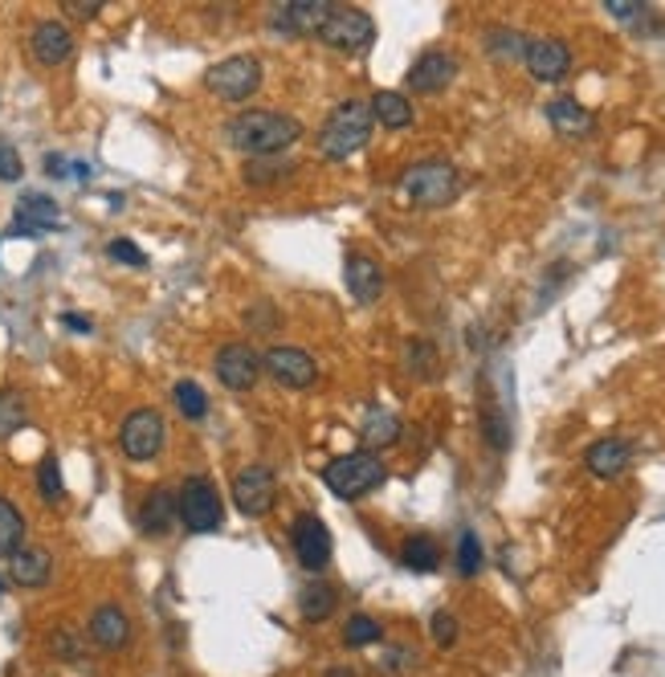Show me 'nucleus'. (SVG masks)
I'll list each match as a JSON object with an SVG mask.
<instances>
[{
  "instance_id": "nucleus-1",
  "label": "nucleus",
  "mask_w": 665,
  "mask_h": 677,
  "mask_svg": "<svg viewBox=\"0 0 665 677\" xmlns=\"http://www.w3.org/2000/svg\"><path fill=\"white\" fill-rule=\"evenodd\" d=\"M225 135L250 160H265V155H278V151L294 148L302 139V123L294 114H282V111H241L229 119Z\"/></svg>"
},
{
  "instance_id": "nucleus-2",
  "label": "nucleus",
  "mask_w": 665,
  "mask_h": 677,
  "mask_svg": "<svg viewBox=\"0 0 665 677\" xmlns=\"http://www.w3.org/2000/svg\"><path fill=\"white\" fill-rule=\"evenodd\" d=\"M367 139H372V107L360 99H347L326 114L323 131H319V155L331 163H343L352 160L355 151H364Z\"/></svg>"
},
{
  "instance_id": "nucleus-3",
  "label": "nucleus",
  "mask_w": 665,
  "mask_h": 677,
  "mask_svg": "<svg viewBox=\"0 0 665 677\" xmlns=\"http://www.w3.org/2000/svg\"><path fill=\"white\" fill-rule=\"evenodd\" d=\"M323 482L326 489L343 502H355L372 494V489L384 482V462H380V453L372 449H355V453H343L335 462L323 469Z\"/></svg>"
},
{
  "instance_id": "nucleus-4",
  "label": "nucleus",
  "mask_w": 665,
  "mask_h": 677,
  "mask_svg": "<svg viewBox=\"0 0 665 677\" xmlns=\"http://www.w3.org/2000/svg\"><path fill=\"white\" fill-rule=\"evenodd\" d=\"M401 192L416 204V209H445V204L462 192V176H457L453 163L425 160V163H413V168L404 172Z\"/></svg>"
},
{
  "instance_id": "nucleus-5",
  "label": "nucleus",
  "mask_w": 665,
  "mask_h": 677,
  "mask_svg": "<svg viewBox=\"0 0 665 677\" xmlns=\"http://www.w3.org/2000/svg\"><path fill=\"white\" fill-rule=\"evenodd\" d=\"M177 511L180 523L192 531V535H213L225 523V506H221V494L209 477L192 474L184 477V486L177 489Z\"/></svg>"
},
{
  "instance_id": "nucleus-6",
  "label": "nucleus",
  "mask_w": 665,
  "mask_h": 677,
  "mask_svg": "<svg viewBox=\"0 0 665 677\" xmlns=\"http://www.w3.org/2000/svg\"><path fill=\"white\" fill-rule=\"evenodd\" d=\"M319 41L340 53H367L372 50V41H376V21H372L364 9L331 4V13H326L323 29H319Z\"/></svg>"
},
{
  "instance_id": "nucleus-7",
  "label": "nucleus",
  "mask_w": 665,
  "mask_h": 677,
  "mask_svg": "<svg viewBox=\"0 0 665 677\" xmlns=\"http://www.w3.org/2000/svg\"><path fill=\"white\" fill-rule=\"evenodd\" d=\"M204 87L213 90L216 99L225 102H245L250 94L262 90V62L253 53H233L225 62H216L209 74H204Z\"/></svg>"
},
{
  "instance_id": "nucleus-8",
  "label": "nucleus",
  "mask_w": 665,
  "mask_h": 677,
  "mask_svg": "<svg viewBox=\"0 0 665 677\" xmlns=\"http://www.w3.org/2000/svg\"><path fill=\"white\" fill-rule=\"evenodd\" d=\"M233 502L245 518H265L278 502V477L270 465H245L233 474Z\"/></svg>"
},
{
  "instance_id": "nucleus-9",
  "label": "nucleus",
  "mask_w": 665,
  "mask_h": 677,
  "mask_svg": "<svg viewBox=\"0 0 665 677\" xmlns=\"http://www.w3.org/2000/svg\"><path fill=\"white\" fill-rule=\"evenodd\" d=\"M163 441H168V425H163V416L155 408L127 413L123 428H119V445H123V453L131 462H151L163 449Z\"/></svg>"
},
{
  "instance_id": "nucleus-10",
  "label": "nucleus",
  "mask_w": 665,
  "mask_h": 677,
  "mask_svg": "<svg viewBox=\"0 0 665 677\" xmlns=\"http://www.w3.org/2000/svg\"><path fill=\"white\" fill-rule=\"evenodd\" d=\"M290 543H294V555H299V564L306 567V572H323L326 564H331V531H326V523L319 515H311V511H302L294 523H290Z\"/></svg>"
},
{
  "instance_id": "nucleus-11",
  "label": "nucleus",
  "mask_w": 665,
  "mask_h": 677,
  "mask_svg": "<svg viewBox=\"0 0 665 677\" xmlns=\"http://www.w3.org/2000/svg\"><path fill=\"white\" fill-rule=\"evenodd\" d=\"M262 372L274 380V384L294 388V392L311 388L314 380H319V364H314L302 347H270V352L262 355Z\"/></svg>"
},
{
  "instance_id": "nucleus-12",
  "label": "nucleus",
  "mask_w": 665,
  "mask_h": 677,
  "mask_svg": "<svg viewBox=\"0 0 665 677\" xmlns=\"http://www.w3.org/2000/svg\"><path fill=\"white\" fill-rule=\"evenodd\" d=\"M216 380L233 392H250L262 380V355L250 343H225L216 352Z\"/></svg>"
},
{
  "instance_id": "nucleus-13",
  "label": "nucleus",
  "mask_w": 665,
  "mask_h": 677,
  "mask_svg": "<svg viewBox=\"0 0 665 677\" xmlns=\"http://www.w3.org/2000/svg\"><path fill=\"white\" fill-rule=\"evenodd\" d=\"M270 9H274L270 13L274 29L290 33V38H311V33L323 29L326 13H331V0H286V4H270Z\"/></svg>"
},
{
  "instance_id": "nucleus-14",
  "label": "nucleus",
  "mask_w": 665,
  "mask_h": 677,
  "mask_svg": "<svg viewBox=\"0 0 665 677\" xmlns=\"http://www.w3.org/2000/svg\"><path fill=\"white\" fill-rule=\"evenodd\" d=\"M523 58H527V70L535 82H560L572 70V50L560 38H531Z\"/></svg>"
},
{
  "instance_id": "nucleus-15",
  "label": "nucleus",
  "mask_w": 665,
  "mask_h": 677,
  "mask_svg": "<svg viewBox=\"0 0 665 677\" xmlns=\"http://www.w3.org/2000/svg\"><path fill=\"white\" fill-rule=\"evenodd\" d=\"M453 78H457V58L445 50H425L413 62V70H409V87L416 94H441Z\"/></svg>"
},
{
  "instance_id": "nucleus-16",
  "label": "nucleus",
  "mask_w": 665,
  "mask_h": 677,
  "mask_svg": "<svg viewBox=\"0 0 665 677\" xmlns=\"http://www.w3.org/2000/svg\"><path fill=\"white\" fill-rule=\"evenodd\" d=\"M87 633L99 649L119 653V649H127V640H131V616H127L119 604H99V608L90 613Z\"/></svg>"
},
{
  "instance_id": "nucleus-17",
  "label": "nucleus",
  "mask_w": 665,
  "mask_h": 677,
  "mask_svg": "<svg viewBox=\"0 0 665 677\" xmlns=\"http://www.w3.org/2000/svg\"><path fill=\"white\" fill-rule=\"evenodd\" d=\"M62 225V209L41 196V192H29L17 201V221H13V233L17 238H41L46 229H58Z\"/></svg>"
},
{
  "instance_id": "nucleus-18",
  "label": "nucleus",
  "mask_w": 665,
  "mask_h": 677,
  "mask_svg": "<svg viewBox=\"0 0 665 677\" xmlns=\"http://www.w3.org/2000/svg\"><path fill=\"white\" fill-rule=\"evenodd\" d=\"M343 282H347V290H352V299L360 302V306H372V302H380V294H384V270H380V262L364 257V253H347V262H343Z\"/></svg>"
},
{
  "instance_id": "nucleus-19",
  "label": "nucleus",
  "mask_w": 665,
  "mask_h": 677,
  "mask_svg": "<svg viewBox=\"0 0 665 677\" xmlns=\"http://www.w3.org/2000/svg\"><path fill=\"white\" fill-rule=\"evenodd\" d=\"M180 518V511H177V494L168 486H155L143 498V506H139V531L143 535H151V539H163L168 531H172V523Z\"/></svg>"
},
{
  "instance_id": "nucleus-20",
  "label": "nucleus",
  "mask_w": 665,
  "mask_h": 677,
  "mask_svg": "<svg viewBox=\"0 0 665 677\" xmlns=\"http://www.w3.org/2000/svg\"><path fill=\"white\" fill-rule=\"evenodd\" d=\"M33 58H38L41 65H62L70 53H74V33L62 26V21H41L38 29H33Z\"/></svg>"
},
{
  "instance_id": "nucleus-21",
  "label": "nucleus",
  "mask_w": 665,
  "mask_h": 677,
  "mask_svg": "<svg viewBox=\"0 0 665 677\" xmlns=\"http://www.w3.org/2000/svg\"><path fill=\"white\" fill-rule=\"evenodd\" d=\"M628 462H633V445L621 437H604L596 445H588V453H584V465L596 477H621L628 469Z\"/></svg>"
},
{
  "instance_id": "nucleus-22",
  "label": "nucleus",
  "mask_w": 665,
  "mask_h": 677,
  "mask_svg": "<svg viewBox=\"0 0 665 677\" xmlns=\"http://www.w3.org/2000/svg\"><path fill=\"white\" fill-rule=\"evenodd\" d=\"M53 572V559L50 552H41V547H21V552L9 559V576H13V584H21V588H41L46 579H50Z\"/></svg>"
},
{
  "instance_id": "nucleus-23",
  "label": "nucleus",
  "mask_w": 665,
  "mask_h": 677,
  "mask_svg": "<svg viewBox=\"0 0 665 677\" xmlns=\"http://www.w3.org/2000/svg\"><path fill=\"white\" fill-rule=\"evenodd\" d=\"M547 123H552L560 135L580 139L596 127V119H592L588 107H580L576 99H555V102H547Z\"/></svg>"
},
{
  "instance_id": "nucleus-24",
  "label": "nucleus",
  "mask_w": 665,
  "mask_h": 677,
  "mask_svg": "<svg viewBox=\"0 0 665 677\" xmlns=\"http://www.w3.org/2000/svg\"><path fill=\"white\" fill-rule=\"evenodd\" d=\"M401 433H404L401 416L389 413V408H367L364 425H360V437H364V445L372 453H376V449H392V445L401 441Z\"/></svg>"
},
{
  "instance_id": "nucleus-25",
  "label": "nucleus",
  "mask_w": 665,
  "mask_h": 677,
  "mask_svg": "<svg viewBox=\"0 0 665 677\" xmlns=\"http://www.w3.org/2000/svg\"><path fill=\"white\" fill-rule=\"evenodd\" d=\"M367 107H372V123L389 127V131H404V127L413 123V107H409L401 90H376Z\"/></svg>"
},
{
  "instance_id": "nucleus-26",
  "label": "nucleus",
  "mask_w": 665,
  "mask_h": 677,
  "mask_svg": "<svg viewBox=\"0 0 665 677\" xmlns=\"http://www.w3.org/2000/svg\"><path fill=\"white\" fill-rule=\"evenodd\" d=\"M335 604H340V596H335V588L323 584V579H314V584H306V588L299 592V613H302V620H311V625H323L326 616L335 613Z\"/></svg>"
},
{
  "instance_id": "nucleus-27",
  "label": "nucleus",
  "mask_w": 665,
  "mask_h": 677,
  "mask_svg": "<svg viewBox=\"0 0 665 677\" xmlns=\"http://www.w3.org/2000/svg\"><path fill=\"white\" fill-rule=\"evenodd\" d=\"M26 547V515L9 498H0V559H13Z\"/></svg>"
},
{
  "instance_id": "nucleus-28",
  "label": "nucleus",
  "mask_w": 665,
  "mask_h": 677,
  "mask_svg": "<svg viewBox=\"0 0 665 677\" xmlns=\"http://www.w3.org/2000/svg\"><path fill=\"white\" fill-rule=\"evenodd\" d=\"M29 425V401L21 388H0V441L17 437Z\"/></svg>"
},
{
  "instance_id": "nucleus-29",
  "label": "nucleus",
  "mask_w": 665,
  "mask_h": 677,
  "mask_svg": "<svg viewBox=\"0 0 665 677\" xmlns=\"http://www.w3.org/2000/svg\"><path fill=\"white\" fill-rule=\"evenodd\" d=\"M401 564L416 576H429V572H437L441 564V547L429 535H413V539H404L401 547Z\"/></svg>"
},
{
  "instance_id": "nucleus-30",
  "label": "nucleus",
  "mask_w": 665,
  "mask_h": 677,
  "mask_svg": "<svg viewBox=\"0 0 665 677\" xmlns=\"http://www.w3.org/2000/svg\"><path fill=\"white\" fill-rule=\"evenodd\" d=\"M172 401H177V408L189 421H204L209 416V396H204L201 384H192V380H180L177 388H172Z\"/></svg>"
},
{
  "instance_id": "nucleus-31",
  "label": "nucleus",
  "mask_w": 665,
  "mask_h": 677,
  "mask_svg": "<svg viewBox=\"0 0 665 677\" xmlns=\"http://www.w3.org/2000/svg\"><path fill=\"white\" fill-rule=\"evenodd\" d=\"M343 640H347L352 649H364V645H380V640H384V628H380L376 616L355 613L352 620H347V628H343Z\"/></svg>"
},
{
  "instance_id": "nucleus-32",
  "label": "nucleus",
  "mask_w": 665,
  "mask_h": 677,
  "mask_svg": "<svg viewBox=\"0 0 665 677\" xmlns=\"http://www.w3.org/2000/svg\"><path fill=\"white\" fill-rule=\"evenodd\" d=\"M38 489L46 502H62L66 498V482H62V465H58V457H41L38 465Z\"/></svg>"
},
{
  "instance_id": "nucleus-33",
  "label": "nucleus",
  "mask_w": 665,
  "mask_h": 677,
  "mask_svg": "<svg viewBox=\"0 0 665 677\" xmlns=\"http://www.w3.org/2000/svg\"><path fill=\"white\" fill-rule=\"evenodd\" d=\"M404 364H409V372L421 380H433L437 376V352H433V343H409V352H404Z\"/></svg>"
},
{
  "instance_id": "nucleus-34",
  "label": "nucleus",
  "mask_w": 665,
  "mask_h": 677,
  "mask_svg": "<svg viewBox=\"0 0 665 677\" xmlns=\"http://www.w3.org/2000/svg\"><path fill=\"white\" fill-rule=\"evenodd\" d=\"M457 572L465 579L482 572V543H477L474 531H462V539H457Z\"/></svg>"
},
{
  "instance_id": "nucleus-35",
  "label": "nucleus",
  "mask_w": 665,
  "mask_h": 677,
  "mask_svg": "<svg viewBox=\"0 0 665 677\" xmlns=\"http://www.w3.org/2000/svg\"><path fill=\"white\" fill-rule=\"evenodd\" d=\"M490 53H498V58H523L527 53V46H523V38L518 33H511V29H494L486 41Z\"/></svg>"
},
{
  "instance_id": "nucleus-36",
  "label": "nucleus",
  "mask_w": 665,
  "mask_h": 677,
  "mask_svg": "<svg viewBox=\"0 0 665 677\" xmlns=\"http://www.w3.org/2000/svg\"><path fill=\"white\" fill-rule=\"evenodd\" d=\"M429 633H433V640H437L441 649H453V645H457V616H453V613H433V620H429Z\"/></svg>"
},
{
  "instance_id": "nucleus-37",
  "label": "nucleus",
  "mask_w": 665,
  "mask_h": 677,
  "mask_svg": "<svg viewBox=\"0 0 665 677\" xmlns=\"http://www.w3.org/2000/svg\"><path fill=\"white\" fill-rule=\"evenodd\" d=\"M21 172H26V163H21L17 148L9 143V139H0V180L13 184V180H21Z\"/></svg>"
},
{
  "instance_id": "nucleus-38",
  "label": "nucleus",
  "mask_w": 665,
  "mask_h": 677,
  "mask_svg": "<svg viewBox=\"0 0 665 677\" xmlns=\"http://www.w3.org/2000/svg\"><path fill=\"white\" fill-rule=\"evenodd\" d=\"M107 257H114V262H127V265H148V253L139 250L135 241H127V238L111 241V245H107Z\"/></svg>"
},
{
  "instance_id": "nucleus-39",
  "label": "nucleus",
  "mask_w": 665,
  "mask_h": 677,
  "mask_svg": "<svg viewBox=\"0 0 665 677\" xmlns=\"http://www.w3.org/2000/svg\"><path fill=\"white\" fill-rule=\"evenodd\" d=\"M409 665H416V649H409V645H392V649L380 657V669H389V674H401Z\"/></svg>"
},
{
  "instance_id": "nucleus-40",
  "label": "nucleus",
  "mask_w": 665,
  "mask_h": 677,
  "mask_svg": "<svg viewBox=\"0 0 665 677\" xmlns=\"http://www.w3.org/2000/svg\"><path fill=\"white\" fill-rule=\"evenodd\" d=\"M604 9H608L616 21H637V17H645V9H649V4H645V0H608Z\"/></svg>"
},
{
  "instance_id": "nucleus-41",
  "label": "nucleus",
  "mask_w": 665,
  "mask_h": 677,
  "mask_svg": "<svg viewBox=\"0 0 665 677\" xmlns=\"http://www.w3.org/2000/svg\"><path fill=\"white\" fill-rule=\"evenodd\" d=\"M62 9L70 17H78V21H94V17H99L107 4H102V0H62Z\"/></svg>"
},
{
  "instance_id": "nucleus-42",
  "label": "nucleus",
  "mask_w": 665,
  "mask_h": 677,
  "mask_svg": "<svg viewBox=\"0 0 665 677\" xmlns=\"http://www.w3.org/2000/svg\"><path fill=\"white\" fill-rule=\"evenodd\" d=\"M53 653L66 657V661H74L78 657V637L70 633V628H58V633H53Z\"/></svg>"
},
{
  "instance_id": "nucleus-43",
  "label": "nucleus",
  "mask_w": 665,
  "mask_h": 677,
  "mask_svg": "<svg viewBox=\"0 0 665 677\" xmlns=\"http://www.w3.org/2000/svg\"><path fill=\"white\" fill-rule=\"evenodd\" d=\"M46 172H50L53 180H62V176H74V163L66 160V155H46Z\"/></svg>"
},
{
  "instance_id": "nucleus-44",
  "label": "nucleus",
  "mask_w": 665,
  "mask_h": 677,
  "mask_svg": "<svg viewBox=\"0 0 665 677\" xmlns=\"http://www.w3.org/2000/svg\"><path fill=\"white\" fill-rule=\"evenodd\" d=\"M62 323L70 326V331H82V335H90V331H94V323H90L87 314H62Z\"/></svg>"
},
{
  "instance_id": "nucleus-45",
  "label": "nucleus",
  "mask_w": 665,
  "mask_h": 677,
  "mask_svg": "<svg viewBox=\"0 0 665 677\" xmlns=\"http://www.w3.org/2000/svg\"><path fill=\"white\" fill-rule=\"evenodd\" d=\"M326 677H355L352 669H335V674H326Z\"/></svg>"
},
{
  "instance_id": "nucleus-46",
  "label": "nucleus",
  "mask_w": 665,
  "mask_h": 677,
  "mask_svg": "<svg viewBox=\"0 0 665 677\" xmlns=\"http://www.w3.org/2000/svg\"><path fill=\"white\" fill-rule=\"evenodd\" d=\"M0 592H4V579H0Z\"/></svg>"
}]
</instances>
